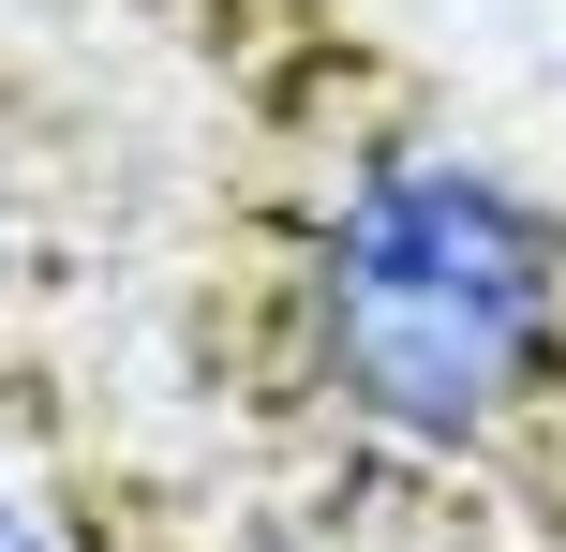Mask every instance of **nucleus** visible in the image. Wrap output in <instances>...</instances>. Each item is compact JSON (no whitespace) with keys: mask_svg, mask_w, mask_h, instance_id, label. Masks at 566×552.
Returning <instances> with one entry per match:
<instances>
[{"mask_svg":"<svg viewBox=\"0 0 566 552\" xmlns=\"http://www.w3.org/2000/svg\"><path fill=\"white\" fill-rule=\"evenodd\" d=\"M283 344L373 448H507L566 388V225L478 149H358L283 239Z\"/></svg>","mask_w":566,"mask_h":552,"instance_id":"1","label":"nucleus"},{"mask_svg":"<svg viewBox=\"0 0 566 552\" xmlns=\"http://www.w3.org/2000/svg\"><path fill=\"white\" fill-rule=\"evenodd\" d=\"M0 552H60V523H45L30 493H0Z\"/></svg>","mask_w":566,"mask_h":552,"instance_id":"2","label":"nucleus"}]
</instances>
